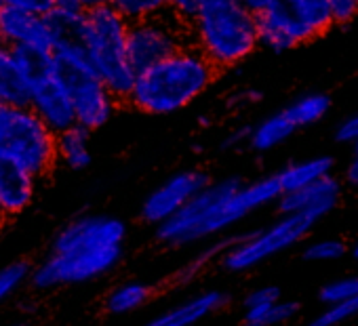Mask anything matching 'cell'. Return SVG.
Returning a JSON list of instances; mask_svg holds the SVG:
<instances>
[{"label": "cell", "instance_id": "obj_37", "mask_svg": "<svg viewBox=\"0 0 358 326\" xmlns=\"http://www.w3.org/2000/svg\"><path fill=\"white\" fill-rule=\"evenodd\" d=\"M345 181L354 188H358V151H354V158L345 169Z\"/></svg>", "mask_w": 358, "mask_h": 326}, {"label": "cell", "instance_id": "obj_23", "mask_svg": "<svg viewBox=\"0 0 358 326\" xmlns=\"http://www.w3.org/2000/svg\"><path fill=\"white\" fill-rule=\"evenodd\" d=\"M297 313H299L297 301L278 299L257 309H245L243 326H282V324H289Z\"/></svg>", "mask_w": 358, "mask_h": 326}, {"label": "cell", "instance_id": "obj_19", "mask_svg": "<svg viewBox=\"0 0 358 326\" xmlns=\"http://www.w3.org/2000/svg\"><path fill=\"white\" fill-rule=\"evenodd\" d=\"M30 84L15 61L13 49L0 43V103L28 105Z\"/></svg>", "mask_w": 358, "mask_h": 326}, {"label": "cell", "instance_id": "obj_15", "mask_svg": "<svg viewBox=\"0 0 358 326\" xmlns=\"http://www.w3.org/2000/svg\"><path fill=\"white\" fill-rule=\"evenodd\" d=\"M341 198V184L333 175L322 177L295 192H285L276 202L282 215H306L316 223L327 217Z\"/></svg>", "mask_w": 358, "mask_h": 326}, {"label": "cell", "instance_id": "obj_12", "mask_svg": "<svg viewBox=\"0 0 358 326\" xmlns=\"http://www.w3.org/2000/svg\"><path fill=\"white\" fill-rule=\"evenodd\" d=\"M211 184L209 175L201 169H188L171 175L162 181L141 205V219L150 225H160L182 211L201 190Z\"/></svg>", "mask_w": 358, "mask_h": 326}, {"label": "cell", "instance_id": "obj_32", "mask_svg": "<svg viewBox=\"0 0 358 326\" xmlns=\"http://www.w3.org/2000/svg\"><path fill=\"white\" fill-rule=\"evenodd\" d=\"M335 24H350L358 17V0H327Z\"/></svg>", "mask_w": 358, "mask_h": 326}, {"label": "cell", "instance_id": "obj_21", "mask_svg": "<svg viewBox=\"0 0 358 326\" xmlns=\"http://www.w3.org/2000/svg\"><path fill=\"white\" fill-rule=\"evenodd\" d=\"M57 160L72 171H83L91 165V145L89 131L80 126H72L59 135H55Z\"/></svg>", "mask_w": 358, "mask_h": 326}, {"label": "cell", "instance_id": "obj_42", "mask_svg": "<svg viewBox=\"0 0 358 326\" xmlns=\"http://www.w3.org/2000/svg\"><path fill=\"white\" fill-rule=\"evenodd\" d=\"M11 326H28V324H24V322H20V324H11Z\"/></svg>", "mask_w": 358, "mask_h": 326}, {"label": "cell", "instance_id": "obj_39", "mask_svg": "<svg viewBox=\"0 0 358 326\" xmlns=\"http://www.w3.org/2000/svg\"><path fill=\"white\" fill-rule=\"evenodd\" d=\"M245 3H247V7H249L253 13H257V11L262 9V5H264V0H245Z\"/></svg>", "mask_w": 358, "mask_h": 326}, {"label": "cell", "instance_id": "obj_5", "mask_svg": "<svg viewBox=\"0 0 358 326\" xmlns=\"http://www.w3.org/2000/svg\"><path fill=\"white\" fill-rule=\"evenodd\" d=\"M0 162L41 179L57 165L55 135L28 105L0 103Z\"/></svg>", "mask_w": 358, "mask_h": 326}, {"label": "cell", "instance_id": "obj_34", "mask_svg": "<svg viewBox=\"0 0 358 326\" xmlns=\"http://www.w3.org/2000/svg\"><path fill=\"white\" fill-rule=\"evenodd\" d=\"M335 137H337V141H341V143H352V145H354V143L358 141V114L345 118V120L337 126Z\"/></svg>", "mask_w": 358, "mask_h": 326}, {"label": "cell", "instance_id": "obj_25", "mask_svg": "<svg viewBox=\"0 0 358 326\" xmlns=\"http://www.w3.org/2000/svg\"><path fill=\"white\" fill-rule=\"evenodd\" d=\"M13 55H15L20 72L24 74L28 84L53 74V53L51 51L32 49V47H17V49H13Z\"/></svg>", "mask_w": 358, "mask_h": 326}, {"label": "cell", "instance_id": "obj_9", "mask_svg": "<svg viewBox=\"0 0 358 326\" xmlns=\"http://www.w3.org/2000/svg\"><path fill=\"white\" fill-rule=\"evenodd\" d=\"M188 22L166 11L152 20L129 24L127 32V57L137 72L162 61L188 45Z\"/></svg>", "mask_w": 358, "mask_h": 326}, {"label": "cell", "instance_id": "obj_6", "mask_svg": "<svg viewBox=\"0 0 358 326\" xmlns=\"http://www.w3.org/2000/svg\"><path fill=\"white\" fill-rule=\"evenodd\" d=\"M255 20L259 45L276 53L306 45L335 26L327 0H264Z\"/></svg>", "mask_w": 358, "mask_h": 326}, {"label": "cell", "instance_id": "obj_41", "mask_svg": "<svg viewBox=\"0 0 358 326\" xmlns=\"http://www.w3.org/2000/svg\"><path fill=\"white\" fill-rule=\"evenodd\" d=\"M3 9H5V0H0V13H3Z\"/></svg>", "mask_w": 358, "mask_h": 326}, {"label": "cell", "instance_id": "obj_27", "mask_svg": "<svg viewBox=\"0 0 358 326\" xmlns=\"http://www.w3.org/2000/svg\"><path fill=\"white\" fill-rule=\"evenodd\" d=\"M348 246L339 238H320L303 249V259L310 263H331L345 257Z\"/></svg>", "mask_w": 358, "mask_h": 326}, {"label": "cell", "instance_id": "obj_17", "mask_svg": "<svg viewBox=\"0 0 358 326\" xmlns=\"http://www.w3.org/2000/svg\"><path fill=\"white\" fill-rule=\"evenodd\" d=\"M36 192V179L9 165V162H0V217H15L24 213Z\"/></svg>", "mask_w": 358, "mask_h": 326}, {"label": "cell", "instance_id": "obj_30", "mask_svg": "<svg viewBox=\"0 0 358 326\" xmlns=\"http://www.w3.org/2000/svg\"><path fill=\"white\" fill-rule=\"evenodd\" d=\"M354 316H358V295L348 301L329 305L324 311H320L316 318H312L306 326H339Z\"/></svg>", "mask_w": 358, "mask_h": 326}, {"label": "cell", "instance_id": "obj_31", "mask_svg": "<svg viewBox=\"0 0 358 326\" xmlns=\"http://www.w3.org/2000/svg\"><path fill=\"white\" fill-rule=\"evenodd\" d=\"M278 299H282V297H280V288L274 286V284H266V286L253 288V290L245 297L243 307H245V309H257V307L270 305V303H274V301H278Z\"/></svg>", "mask_w": 358, "mask_h": 326}, {"label": "cell", "instance_id": "obj_35", "mask_svg": "<svg viewBox=\"0 0 358 326\" xmlns=\"http://www.w3.org/2000/svg\"><path fill=\"white\" fill-rule=\"evenodd\" d=\"M53 13L78 17V15L85 13V9H83L80 0H53Z\"/></svg>", "mask_w": 358, "mask_h": 326}, {"label": "cell", "instance_id": "obj_36", "mask_svg": "<svg viewBox=\"0 0 358 326\" xmlns=\"http://www.w3.org/2000/svg\"><path fill=\"white\" fill-rule=\"evenodd\" d=\"M169 9L177 17H182L184 22H188L190 15H192V9H194V0H169Z\"/></svg>", "mask_w": 358, "mask_h": 326}, {"label": "cell", "instance_id": "obj_38", "mask_svg": "<svg viewBox=\"0 0 358 326\" xmlns=\"http://www.w3.org/2000/svg\"><path fill=\"white\" fill-rule=\"evenodd\" d=\"M80 3H83L85 11H91V9H99V7H110L112 0H80Z\"/></svg>", "mask_w": 358, "mask_h": 326}, {"label": "cell", "instance_id": "obj_1", "mask_svg": "<svg viewBox=\"0 0 358 326\" xmlns=\"http://www.w3.org/2000/svg\"><path fill=\"white\" fill-rule=\"evenodd\" d=\"M217 70L207 57L186 45L162 61L137 72L127 101L152 116H169L192 105L213 84Z\"/></svg>", "mask_w": 358, "mask_h": 326}, {"label": "cell", "instance_id": "obj_29", "mask_svg": "<svg viewBox=\"0 0 358 326\" xmlns=\"http://www.w3.org/2000/svg\"><path fill=\"white\" fill-rule=\"evenodd\" d=\"M356 295H358V276H343V278L331 280L318 290V299L327 307L348 301Z\"/></svg>", "mask_w": 358, "mask_h": 326}, {"label": "cell", "instance_id": "obj_14", "mask_svg": "<svg viewBox=\"0 0 358 326\" xmlns=\"http://www.w3.org/2000/svg\"><path fill=\"white\" fill-rule=\"evenodd\" d=\"M0 43H5L11 49L32 47L53 53L57 45V30L49 15H36L5 7L0 13Z\"/></svg>", "mask_w": 358, "mask_h": 326}, {"label": "cell", "instance_id": "obj_11", "mask_svg": "<svg viewBox=\"0 0 358 326\" xmlns=\"http://www.w3.org/2000/svg\"><path fill=\"white\" fill-rule=\"evenodd\" d=\"M127 238L124 221L110 215H83L70 221L53 240L51 253H93L103 249L122 246Z\"/></svg>", "mask_w": 358, "mask_h": 326}, {"label": "cell", "instance_id": "obj_2", "mask_svg": "<svg viewBox=\"0 0 358 326\" xmlns=\"http://www.w3.org/2000/svg\"><path fill=\"white\" fill-rule=\"evenodd\" d=\"M190 36L215 70L245 61L257 47V20L245 0H194Z\"/></svg>", "mask_w": 358, "mask_h": 326}, {"label": "cell", "instance_id": "obj_28", "mask_svg": "<svg viewBox=\"0 0 358 326\" xmlns=\"http://www.w3.org/2000/svg\"><path fill=\"white\" fill-rule=\"evenodd\" d=\"M30 272L32 267L26 261H13L0 267V303H5L15 290H20V286L26 284V280H30Z\"/></svg>", "mask_w": 358, "mask_h": 326}, {"label": "cell", "instance_id": "obj_4", "mask_svg": "<svg viewBox=\"0 0 358 326\" xmlns=\"http://www.w3.org/2000/svg\"><path fill=\"white\" fill-rule=\"evenodd\" d=\"M53 72L70 93L76 126L91 133L112 120L118 99L108 91V87L89 66L87 55L78 43V34L62 38L55 45Z\"/></svg>", "mask_w": 358, "mask_h": 326}, {"label": "cell", "instance_id": "obj_3", "mask_svg": "<svg viewBox=\"0 0 358 326\" xmlns=\"http://www.w3.org/2000/svg\"><path fill=\"white\" fill-rule=\"evenodd\" d=\"M129 22L114 7L85 11L78 24V43L89 66L116 99H127L135 70L127 57Z\"/></svg>", "mask_w": 358, "mask_h": 326}, {"label": "cell", "instance_id": "obj_7", "mask_svg": "<svg viewBox=\"0 0 358 326\" xmlns=\"http://www.w3.org/2000/svg\"><path fill=\"white\" fill-rule=\"evenodd\" d=\"M238 177L211 181L182 211L156 228V238L166 246H190L224 232L222 209L230 194L241 188Z\"/></svg>", "mask_w": 358, "mask_h": 326}, {"label": "cell", "instance_id": "obj_18", "mask_svg": "<svg viewBox=\"0 0 358 326\" xmlns=\"http://www.w3.org/2000/svg\"><path fill=\"white\" fill-rule=\"evenodd\" d=\"M335 162L329 156H314L308 160L293 162V165L285 167L280 173H276V179L280 184L282 194L285 192H295L299 188H306L322 177H329L333 173Z\"/></svg>", "mask_w": 358, "mask_h": 326}, {"label": "cell", "instance_id": "obj_22", "mask_svg": "<svg viewBox=\"0 0 358 326\" xmlns=\"http://www.w3.org/2000/svg\"><path fill=\"white\" fill-rule=\"evenodd\" d=\"M156 295V286L139 280H129L118 284L106 297V309L112 316H127L143 307Z\"/></svg>", "mask_w": 358, "mask_h": 326}, {"label": "cell", "instance_id": "obj_24", "mask_svg": "<svg viewBox=\"0 0 358 326\" xmlns=\"http://www.w3.org/2000/svg\"><path fill=\"white\" fill-rule=\"evenodd\" d=\"M329 108H331V99L324 93H310V95L295 99L291 105H287L285 114L291 118V122L297 128H303V126H312L320 122L327 116Z\"/></svg>", "mask_w": 358, "mask_h": 326}, {"label": "cell", "instance_id": "obj_13", "mask_svg": "<svg viewBox=\"0 0 358 326\" xmlns=\"http://www.w3.org/2000/svg\"><path fill=\"white\" fill-rule=\"evenodd\" d=\"M28 108L41 118V122L53 135H59V133L76 126L70 93L59 82L55 72L30 84Z\"/></svg>", "mask_w": 358, "mask_h": 326}, {"label": "cell", "instance_id": "obj_16", "mask_svg": "<svg viewBox=\"0 0 358 326\" xmlns=\"http://www.w3.org/2000/svg\"><path fill=\"white\" fill-rule=\"evenodd\" d=\"M230 297L224 290H205L199 292L186 301H182L179 305L166 309L164 313L156 316L154 320H150L143 326H196L199 322L207 320L209 316L222 311L228 305Z\"/></svg>", "mask_w": 358, "mask_h": 326}, {"label": "cell", "instance_id": "obj_43", "mask_svg": "<svg viewBox=\"0 0 358 326\" xmlns=\"http://www.w3.org/2000/svg\"><path fill=\"white\" fill-rule=\"evenodd\" d=\"M354 151H358V141L354 143Z\"/></svg>", "mask_w": 358, "mask_h": 326}, {"label": "cell", "instance_id": "obj_33", "mask_svg": "<svg viewBox=\"0 0 358 326\" xmlns=\"http://www.w3.org/2000/svg\"><path fill=\"white\" fill-rule=\"evenodd\" d=\"M5 7L36 15H49L53 11V0H5Z\"/></svg>", "mask_w": 358, "mask_h": 326}, {"label": "cell", "instance_id": "obj_40", "mask_svg": "<svg viewBox=\"0 0 358 326\" xmlns=\"http://www.w3.org/2000/svg\"><path fill=\"white\" fill-rule=\"evenodd\" d=\"M350 255H352V259H354V261H358V240L352 244V249H350Z\"/></svg>", "mask_w": 358, "mask_h": 326}, {"label": "cell", "instance_id": "obj_26", "mask_svg": "<svg viewBox=\"0 0 358 326\" xmlns=\"http://www.w3.org/2000/svg\"><path fill=\"white\" fill-rule=\"evenodd\" d=\"M110 7H114L129 24L152 20L171 11L169 0H112Z\"/></svg>", "mask_w": 358, "mask_h": 326}, {"label": "cell", "instance_id": "obj_10", "mask_svg": "<svg viewBox=\"0 0 358 326\" xmlns=\"http://www.w3.org/2000/svg\"><path fill=\"white\" fill-rule=\"evenodd\" d=\"M122 259V246L83 253H51L36 269L30 272V280L38 290H49L57 286H72L91 282L95 278L112 272Z\"/></svg>", "mask_w": 358, "mask_h": 326}, {"label": "cell", "instance_id": "obj_8", "mask_svg": "<svg viewBox=\"0 0 358 326\" xmlns=\"http://www.w3.org/2000/svg\"><path fill=\"white\" fill-rule=\"evenodd\" d=\"M314 225L316 221L306 215H282L268 228L230 238L222 251V265L234 274L249 272L278 253L299 244Z\"/></svg>", "mask_w": 358, "mask_h": 326}, {"label": "cell", "instance_id": "obj_20", "mask_svg": "<svg viewBox=\"0 0 358 326\" xmlns=\"http://www.w3.org/2000/svg\"><path fill=\"white\" fill-rule=\"evenodd\" d=\"M295 131H297V126L291 122V118L282 110L278 114H272V116L264 118L255 126H251L247 143L255 151H270V149L282 145Z\"/></svg>", "mask_w": 358, "mask_h": 326}]
</instances>
